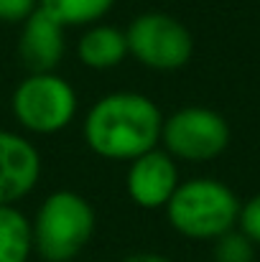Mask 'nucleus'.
Masks as SVG:
<instances>
[{"mask_svg": "<svg viewBox=\"0 0 260 262\" xmlns=\"http://www.w3.org/2000/svg\"><path fill=\"white\" fill-rule=\"evenodd\" d=\"M31 255V219L18 206H0V262H28Z\"/></svg>", "mask_w": 260, "mask_h": 262, "instance_id": "obj_11", "label": "nucleus"}, {"mask_svg": "<svg viewBox=\"0 0 260 262\" xmlns=\"http://www.w3.org/2000/svg\"><path fill=\"white\" fill-rule=\"evenodd\" d=\"M38 8L64 28H87L102 23L115 8V0H38Z\"/></svg>", "mask_w": 260, "mask_h": 262, "instance_id": "obj_12", "label": "nucleus"}, {"mask_svg": "<svg viewBox=\"0 0 260 262\" xmlns=\"http://www.w3.org/2000/svg\"><path fill=\"white\" fill-rule=\"evenodd\" d=\"M74 54L89 72H112L128 59L125 31L105 20L87 26L74 43Z\"/></svg>", "mask_w": 260, "mask_h": 262, "instance_id": "obj_10", "label": "nucleus"}, {"mask_svg": "<svg viewBox=\"0 0 260 262\" xmlns=\"http://www.w3.org/2000/svg\"><path fill=\"white\" fill-rule=\"evenodd\" d=\"M120 262H173V260H169V257L161 255V252H130V255H125Z\"/></svg>", "mask_w": 260, "mask_h": 262, "instance_id": "obj_16", "label": "nucleus"}, {"mask_svg": "<svg viewBox=\"0 0 260 262\" xmlns=\"http://www.w3.org/2000/svg\"><path fill=\"white\" fill-rule=\"evenodd\" d=\"M44 173L41 150L21 130L0 127V206H18Z\"/></svg>", "mask_w": 260, "mask_h": 262, "instance_id": "obj_7", "label": "nucleus"}, {"mask_svg": "<svg viewBox=\"0 0 260 262\" xmlns=\"http://www.w3.org/2000/svg\"><path fill=\"white\" fill-rule=\"evenodd\" d=\"M128 56L143 69L171 74L181 72L194 56V36L184 20L164 10L138 13L128 28Z\"/></svg>", "mask_w": 260, "mask_h": 262, "instance_id": "obj_5", "label": "nucleus"}, {"mask_svg": "<svg viewBox=\"0 0 260 262\" xmlns=\"http://www.w3.org/2000/svg\"><path fill=\"white\" fill-rule=\"evenodd\" d=\"M212 257L214 262H255V245L240 229H232L214 239Z\"/></svg>", "mask_w": 260, "mask_h": 262, "instance_id": "obj_13", "label": "nucleus"}, {"mask_svg": "<svg viewBox=\"0 0 260 262\" xmlns=\"http://www.w3.org/2000/svg\"><path fill=\"white\" fill-rule=\"evenodd\" d=\"M181 183L178 163L158 145L141 158L128 163L125 171V193L128 199L146 211H158L166 209L171 201L176 186Z\"/></svg>", "mask_w": 260, "mask_h": 262, "instance_id": "obj_8", "label": "nucleus"}, {"mask_svg": "<svg viewBox=\"0 0 260 262\" xmlns=\"http://www.w3.org/2000/svg\"><path fill=\"white\" fill-rule=\"evenodd\" d=\"M237 229L258 247L260 245V193L253 199H248L240 206V216H237Z\"/></svg>", "mask_w": 260, "mask_h": 262, "instance_id": "obj_14", "label": "nucleus"}, {"mask_svg": "<svg viewBox=\"0 0 260 262\" xmlns=\"http://www.w3.org/2000/svg\"><path fill=\"white\" fill-rule=\"evenodd\" d=\"M230 135L225 115L204 104H184L164 117L161 148L176 163H207L230 148Z\"/></svg>", "mask_w": 260, "mask_h": 262, "instance_id": "obj_6", "label": "nucleus"}, {"mask_svg": "<svg viewBox=\"0 0 260 262\" xmlns=\"http://www.w3.org/2000/svg\"><path fill=\"white\" fill-rule=\"evenodd\" d=\"M237 193L219 178L196 176L176 186L166 204V219L176 234L194 242H214L237 227Z\"/></svg>", "mask_w": 260, "mask_h": 262, "instance_id": "obj_3", "label": "nucleus"}, {"mask_svg": "<svg viewBox=\"0 0 260 262\" xmlns=\"http://www.w3.org/2000/svg\"><path fill=\"white\" fill-rule=\"evenodd\" d=\"M97 229L92 201L72 188H56L44 196L31 216L33 255L44 262H77Z\"/></svg>", "mask_w": 260, "mask_h": 262, "instance_id": "obj_2", "label": "nucleus"}, {"mask_svg": "<svg viewBox=\"0 0 260 262\" xmlns=\"http://www.w3.org/2000/svg\"><path fill=\"white\" fill-rule=\"evenodd\" d=\"M36 10H38V0H0V23L21 26Z\"/></svg>", "mask_w": 260, "mask_h": 262, "instance_id": "obj_15", "label": "nucleus"}, {"mask_svg": "<svg viewBox=\"0 0 260 262\" xmlns=\"http://www.w3.org/2000/svg\"><path fill=\"white\" fill-rule=\"evenodd\" d=\"M15 51L26 74L59 72L67 56V28L38 8L18 26Z\"/></svg>", "mask_w": 260, "mask_h": 262, "instance_id": "obj_9", "label": "nucleus"}, {"mask_svg": "<svg viewBox=\"0 0 260 262\" xmlns=\"http://www.w3.org/2000/svg\"><path fill=\"white\" fill-rule=\"evenodd\" d=\"M164 112L143 92L117 89L97 97L85 112L82 138L89 153L112 163H130L161 145Z\"/></svg>", "mask_w": 260, "mask_h": 262, "instance_id": "obj_1", "label": "nucleus"}, {"mask_svg": "<svg viewBox=\"0 0 260 262\" xmlns=\"http://www.w3.org/2000/svg\"><path fill=\"white\" fill-rule=\"evenodd\" d=\"M77 89L59 72L26 74L10 92V115L23 135H59L77 120Z\"/></svg>", "mask_w": 260, "mask_h": 262, "instance_id": "obj_4", "label": "nucleus"}]
</instances>
